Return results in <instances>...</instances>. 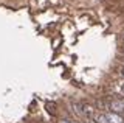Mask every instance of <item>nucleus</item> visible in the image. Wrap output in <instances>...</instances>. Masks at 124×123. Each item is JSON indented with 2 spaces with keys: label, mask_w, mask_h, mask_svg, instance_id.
Returning <instances> with one entry per match:
<instances>
[{
  "label": "nucleus",
  "mask_w": 124,
  "mask_h": 123,
  "mask_svg": "<svg viewBox=\"0 0 124 123\" xmlns=\"http://www.w3.org/2000/svg\"><path fill=\"white\" fill-rule=\"evenodd\" d=\"M110 109L112 112H124V98H119V100H115V101L110 103Z\"/></svg>",
  "instance_id": "f257e3e1"
},
{
  "label": "nucleus",
  "mask_w": 124,
  "mask_h": 123,
  "mask_svg": "<svg viewBox=\"0 0 124 123\" xmlns=\"http://www.w3.org/2000/svg\"><path fill=\"white\" fill-rule=\"evenodd\" d=\"M104 115H106V118H107L108 123H124L123 117L119 114H116V112H106Z\"/></svg>",
  "instance_id": "f03ea898"
},
{
  "label": "nucleus",
  "mask_w": 124,
  "mask_h": 123,
  "mask_svg": "<svg viewBox=\"0 0 124 123\" xmlns=\"http://www.w3.org/2000/svg\"><path fill=\"white\" fill-rule=\"evenodd\" d=\"M82 109H84L82 112L87 115V117H90V118L93 117V109H92V106H90V105H82Z\"/></svg>",
  "instance_id": "7ed1b4c3"
},
{
  "label": "nucleus",
  "mask_w": 124,
  "mask_h": 123,
  "mask_svg": "<svg viewBox=\"0 0 124 123\" xmlns=\"http://www.w3.org/2000/svg\"><path fill=\"white\" fill-rule=\"evenodd\" d=\"M95 122H96V123H108V122H107V118H106V115H104V114H99V115H96V117H95Z\"/></svg>",
  "instance_id": "20e7f679"
},
{
  "label": "nucleus",
  "mask_w": 124,
  "mask_h": 123,
  "mask_svg": "<svg viewBox=\"0 0 124 123\" xmlns=\"http://www.w3.org/2000/svg\"><path fill=\"white\" fill-rule=\"evenodd\" d=\"M61 123H76V122H71V120H62Z\"/></svg>",
  "instance_id": "39448f33"
},
{
  "label": "nucleus",
  "mask_w": 124,
  "mask_h": 123,
  "mask_svg": "<svg viewBox=\"0 0 124 123\" xmlns=\"http://www.w3.org/2000/svg\"><path fill=\"white\" fill-rule=\"evenodd\" d=\"M121 90H123V94H124V84H123V87H121Z\"/></svg>",
  "instance_id": "423d86ee"
},
{
  "label": "nucleus",
  "mask_w": 124,
  "mask_h": 123,
  "mask_svg": "<svg viewBox=\"0 0 124 123\" xmlns=\"http://www.w3.org/2000/svg\"><path fill=\"white\" fill-rule=\"evenodd\" d=\"M121 75H123V76H124V69H123V70H121Z\"/></svg>",
  "instance_id": "0eeeda50"
},
{
  "label": "nucleus",
  "mask_w": 124,
  "mask_h": 123,
  "mask_svg": "<svg viewBox=\"0 0 124 123\" xmlns=\"http://www.w3.org/2000/svg\"><path fill=\"white\" fill-rule=\"evenodd\" d=\"M123 39H124V36H123Z\"/></svg>",
  "instance_id": "6e6552de"
}]
</instances>
